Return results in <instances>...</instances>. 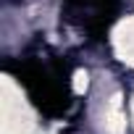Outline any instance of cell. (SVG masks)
Masks as SVG:
<instances>
[{"mask_svg": "<svg viewBox=\"0 0 134 134\" xmlns=\"http://www.w3.org/2000/svg\"><path fill=\"white\" fill-rule=\"evenodd\" d=\"M118 0H63V19L90 37H100L116 19Z\"/></svg>", "mask_w": 134, "mask_h": 134, "instance_id": "cell-2", "label": "cell"}, {"mask_svg": "<svg viewBox=\"0 0 134 134\" xmlns=\"http://www.w3.org/2000/svg\"><path fill=\"white\" fill-rule=\"evenodd\" d=\"M19 82L29 92L32 103L45 113H63L71 100V82L66 63L53 53H37L21 60Z\"/></svg>", "mask_w": 134, "mask_h": 134, "instance_id": "cell-1", "label": "cell"}]
</instances>
